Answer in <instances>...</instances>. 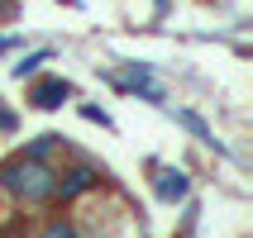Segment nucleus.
Listing matches in <instances>:
<instances>
[{
  "instance_id": "1",
  "label": "nucleus",
  "mask_w": 253,
  "mask_h": 238,
  "mask_svg": "<svg viewBox=\"0 0 253 238\" xmlns=\"http://www.w3.org/2000/svg\"><path fill=\"white\" fill-rule=\"evenodd\" d=\"M53 186H57V176L43 167V162H34V157H19V162H10V167L0 171V191H10V196L24 200V205L53 200Z\"/></svg>"
},
{
  "instance_id": "2",
  "label": "nucleus",
  "mask_w": 253,
  "mask_h": 238,
  "mask_svg": "<svg viewBox=\"0 0 253 238\" xmlns=\"http://www.w3.org/2000/svg\"><path fill=\"white\" fill-rule=\"evenodd\" d=\"M110 86L134 91V96H143V100H163V86L153 81V71L143 67V62H129L125 71H110Z\"/></svg>"
},
{
  "instance_id": "3",
  "label": "nucleus",
  "mask_w": 253,
  "mask_h": 238,
  "mask_svg": "<svg viewBox=\"0 0 253 238\" xmlns=\"http://www.w3.org/2000/svg\"><path fill=\"white\" fill-rule=\"evenodd\" d=\"M67 96H72V81H62V76H43V81H34V91H29V105H34V110H57Z\"/></svg>"
},
{
  "instance_id": "4",
  "label": "nucleus",
  "mask_w": 253,
  "mask_h": 238,
  "mask_svg": "<svg viewBox=\"0 0 253 238\" xmlns=\"http://www.w3.org/2000/svg\"><path fill=\"white\" fill-rule=\"evenodd\" d=\"M153 191L163 205H177V200H186V191H191V176H186L182 167H163L153 176Z\"/></svg>"
},
{
  "instance_id": "5",
  "label": "nucleus",
  "mask_w": 253,
  "mask_h": 238,
  "mask_svg": "<svg viewBox=\"0 0 253 238\" xmlns=\"http://www.w3.org/2000/svg\"><path fill=\"white\" fill-rule=\"evenodd\" d=\"M96 181H100V176H96L91 167H77V171H67V181H57V186H53V196H62V200H77L82 191H91Z\"/></svg>"
},
{
  "instance_id": "6",
  "label": "nucleus",
  "mask_w": 253,
  "mask_h": 238,
  "mask_svg": "<svg viewBox=\"0 0 253 238\" xmlns=\"http://www.w3.org/2000/svg\"><path fill=\"white\" fill-rule=\"evenodd\" d=\"M177 124H186V129H191V134H196L201 143H206V148H215V153H225V143H220V138L211 134V124H206L201 114H191V110H177Z\"/></svg>"
},
{
  "instance_id": "7",
  "label": "nucleus",
  "mask_w": 253,
  "mask_h": 238,
  "mask_svg": "<svg viewBox=\"0 0 253 238\" xmlns=\"http://www.w3.org/2000/svg\"><path fill=\"white\" fill-rule=\"evenodd\" d=\"M43 62H53V48H39V53H24V57H19V62L10 67V76H14V81H24V76H34V71H39Z\"/></svg>"
},
{
  "instance_id": "8",
  "label": "nucleus",
  "mask_w": 253,
  "mask_h": 238,
  "mask_svg": "<svg viewBox=\"0 0 253 238\" xmlns=\"http://www.w3.org/2000/svg\"><path fill=\"white\" fill-rule=\"evenodd\" d=\"M57 143H62V138H57V134H39V138H34V143H29V148H24V157H34V162H43V157L53 153Z\"/></svg>"
},
{
  "instance_id": "9",
  "label": "nucleus",
  "mask_w": 253,
  "mask_h": 238,
  "mask_svg": "<svg viewBox=\"0 0 253 238\" xmlns=\"http://www.w3.org/2000/svg\"><path fill=\"white\" fill-rule=\"evenodd\" d=\"M43 238H82V229L72 224V219H53V224L43 229Z\"/></svg>"
},
{
  "instance_id": "10",
  "label": "nucleus",
  "mask_w": 253,
  "mask_h": 238,
  "mask_svg": "<svg viewBox=\"0 0 253 238\" xmlns=\"http://www.w3.org/2000/svg\"><path fill=\"white\" fill-rule=\"evenodd\" d=\"M82 114L91 119V124H100V129H110V114L100 110V105H82Z\"/></svg>"
},
{
  "instance_id": "11",
  "label": "nucleus",
  "mask_w": 253,
  "mask_h": 238,
  "mask_svg": "<svg viewBox=\"0 0 253 238\" xmlns=\"http://www.w3.org/2000/svg\"><path fill=\"white\" fill-rule=\"evenodd\" d=\"M0 129H14V114L5 110V105H0Z\"/></svg>"
},
{
  "instance_id": "12",
  "label": "nucleus",
  "mask_w": 253,
  "mask_h": 238,
  "mask_svg": "<svg viewBox=\"0 0 253 238\" xmlns=\"http://www.w3.org/2000/svg\"><path fill=\"white\" fill-rule=\"evenodd\" d=\"M14 43H19V38H14V34H5V38H0V53H10Z\"/></svg>"
},
{
  "instance_id": "13",
  "label": "nucleus",
  "mask_w": 253,
  "mask_h": 238,
  "mask_svg": "<svg viewBox=\"0 0 253 238\" xmlns=\"http://www.w3.org/2000/svg\"><path fill=\"white\" fill-rule=\"evenodd\" d=\"M0 14H10V0H0Z\"/></svg>"
},
{
  "instance_id": "14",
  "label": "nucleus",
  "mask_w": 253,
  "mask_h": 238,
  "mask_svg": "<svg viewBox=\"0 0 253 238\" xmlns=\"http://www.w3.org/2000/svg\"><path fill=\"white\" fill-rule=\"evenodd\" d=\"M0 196H5V191H0Z\"/></svg>"
}]
</instances>
